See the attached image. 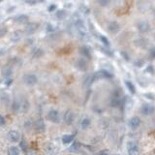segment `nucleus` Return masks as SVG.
Masks as SVG:
<instances>
[{
  "label": "nucleus",
  "mask_w": 155,
  "mask_h": 155,
  "mask_svg": "<svg viewBox=\"0 0 155 155\" xmlns=\"http://www.w3.org/2000/svg\"><path fill=\"white\" fill-rule=\"evenodd\" d=\"M94 78L98 79V80H111L113 78V75L111 72H109L108 70H99L98 72H96L94 74Z\"/></svg>",
  "instance_id": "f257e3e1"
},
{
  "label": "nucleus",
  "mask_w": 155,
  "mask_h": 155,
  "mask_svg": "<svg viewBox=\"0 0 155 155\" xmlns=\"http://www.w3.org/2000/svg\"><path fill=\"white\" fill-rule=\"evenodd\" d=\"M127 153L128 155H139L140 153V147L134 142H129L127 144Z\"/></svg>",
  "instance_id": "f03ea898"
},
{
  "label": "nucleus",
  "mask_w": 155,
  "mask_h": 155,
  "mask_svg": "<svg viewBox=\"0 0 155 155\" xmlns=\"http://www.w3.org/2000/svg\"><path fill=\"white\" fill-rule=\"evenodd\" d=\"M23 82L26 85L28 86H33L35 85L38 82V78L36 75H33V74H27L23 77Z\"/></svg>",
  "instance_id": "7ed1b4c3"
},
{
  "label": "nucleus",
  "mask_w": 155,
  "mask_h": 155,
  "mask_svg": "<svg viewBox=\"0 0 155 155\" xmlns=\"http://www.w3.org/2000/svg\"><path fill=\"white\" fill-rule=\"evenodd\" d=\"M142 124V120L141 118L138 117V116H133L132 118L129 119L128 121V126L129 128L132 129V130H136L138 129Z\"/></svg>",
  "instance_id": "20e7f679"
},
{
  "label": "nucleus",
  "mask_w": 155,
  "mask_h": 155,
  "mask_svg": "<svg viewBox=\"0 0 155 155\" xmlns=\"http://www.w3.org/2000/svg\"><path fill=\"white\" fill-rule=\"evenodd\" d=\"M63 120H64V122L67 124V125H72L73 122L75 121V113H74V111H72L71 110H68L64 113Z\"/></svg>",
  "instance_id": "39448f33"
},
{
  "label": "nucleus",
  "mask_w": 155,
  "mask_h": 155,
  "mask_svg": "<svg viewBox=\"0 0 155 155\" xmlns=\"http://www.w3.org/2000/svg\"><path fill=\"white\" fill-rule=\"evenodd\" d=\"M7 137H8L9 141L12 143H17V142L21 141V134L17 130H11L7 135Z\"/></svg>",
  "instance_id": "423d86ee"
},
{
  "label": "nucleus",
  "mask_w": 155,
  "mask_h": 155,
  "mask_svg": "<svg viewBox=\"0 0 155 155\" xmlns=\"http://www.w3.org/2000/svg\"><path fill=\"white\" fill-rule=\"evenodd\" d=\"M155 111V108L152 105H149V104H144L141 107V113L144 115H150V114L154 113Z\"/></svg>",
  "instance_id": "0eeeda50"
},
{
  "label": "nucleus",
  "mask_w": 155,
  "mask_h": 155,
  "mask_svg": "<svg viewBox=\"0 0 155 155\" xmlns=\"http://www.w3.org/2000/svg\"><path fill=\"white\" fill-rule=\"evenodd\" d=\"M33 128H34L35 131L39 132V133H42V132H45L46 130V124L45 121L43 119H37L34 123H33Z\"/></svg>",
  "instance_id": "6e6552de"
},
{
  "label": "nucleus",
  "mask_w": 155,
  "mask_h": 155,
  "mask_svg": "<svg viewBox=\"0 0 155 155\" xmlns=\"http://www.w3.org/2000/svg\"><path fill=\"white\" fill-rule=\"evenodd\" d=\"M134 44L136 47L140 48V49H146L147 46H148V41L144 37H138L134 40Z\"/></svg>",
  "instance_id": "1a4fd4ad"
},
{
  "label": "nucleus",
  "mask_w": 155,
  "mask_h": 155,
  "mask_svg": "<svg viewBox=\"0 0 155 155\" xmlns=\"http://www.w3.org/2000/svg\"><path fill=\"white\" fill-rule=\"evenodd\" d=\"M48 118L53 123H58L60 120L59 113L56 110H50L49 111V113H48Z\"/></svg>",
  "instance_id": "9d476101"
},
{
  "label": "nucleus",
  "mask_w": 155,
  "mask_h": 155,
  "mask_svg": "<svg viewBox=\"0 0 155 155\" xmlns=\"http://www.w3.org/2000/svg\"><path fill=\"white\" fill-rule=\"evenodd\" d=\"M75 65L78 70L83 71V72H85V71L87 70V67H88L87 62H86V60L83 59V58H79V59L76 60Z\"/></svg>",
  "instance_id": "9b49d317"
},
{
  "label": "nucleus",
  "mask_w": 155,
  "mask_h": 155,
  "mask_svg": "<svg viewBox=\"0 0 155 155\" xmlns=\"http://www.w3.org/2000/svg\"><path fill=\"white\" fill-rule=\"evenodd\" d=\"M119 30H120V24L117 21H111L108 24V31L111 34H116L119 32Z\"/></svg>",
  "instance_id": "f8f14e48"
},
{
  "label": "nucleus",
  "mask_w": 155,
  "mask_h": 155,
  "mask_svg": "<svg viewBox=\"0 0 155 155\" xmlns=\"http://www.w3.org/2000/svg\"><path fill=\"white\" fill-rule=\"evenodd\" d=\"M137 26H138V30L141 33H147L150 29V24L146 21H141Z\"/></svg>",
  "instance_id": "ddd939ff"
},
{
  "label": "nucleus",
  "mask_w": 155,
  "mask_h": 155,
  "mask_svg": "<svg viewBox=\"0 0 155 155\" xmlns=\"http://www.w3.org/2000/svg\"><path fill=\"white\" fill-rule=\"evenodd\" d=\"M38 28H39V23L38 22H30V23H27L24 30L27 34H33L34 32L37 31Z\"/></svg>",
  "instance_id": "4468645a"
},
{
  "label": "nucleus",
  "mask_w": 155,
  "mask_h": 155,
  "mask_svg": "<svg viewBox=\"0 0 155 155\" xmlns=\"http://www.w3.org/2000/svg\"><path fill=\"white\" fill-rule=\"evenodd\" d=\"M80 53L83 57L87 58V59H90L91 56H92V55H91V50L88 46H82V47L80 48Z\"/></svg>",
  "instance_id": "2eb2a0df"
},
{
  "label": "nucleus",
  "mask_w": 155,
  "mask_h": 155,
  "mask_svg": "<svg viewBox=\"0 0 155 155\" xmlns=\"http://www.w3.org/2000/svg\"><path fill=\"white\" fill-rule=\"evenodd\" d=\"M28 16L27 15H19L17 17H16V19H15V21L16 22L19 24H24V23H27L28 22Z\"/></svg>",
  "instance_id": "dca6fc26"
},
{
  "label": "nucleus",
  "mask_w": 155,
  "mask_h": 155,
  "mask_svg": "<svg viewBox=\"0 0 155 155\" xmlns=\"http://www.w3.org/2000/svg\"><path fill=\"white\" fill-rule=\"evenodd\" d=\"M90 125H91V120L88 117H85L80 123V127L83 130H85V129L89 128Z\"/></svg>",
  "instance_id": "f3484780"
},
{
  "label": "nucleus",
  "mask_w": 155,
  "mask_h": 155,
  "mask_svg": "<svg viewBox=\"0 0 155 155\" xmlns=\"http://www.w3.org/2000/svg\"><path fill=\"white\" fill-rule=\"evenodd\" d=\"M30 108V105H29V102L26 100V99H23V100L21 102V111L22 113H27Z\"/></svg>",
  "instance_id": "a211bd4d"
},
{
  "label": "nucleus",
  "mask_w": 155,
  "mask_h": 155,
  "mask_svg": "<svg viewBox=\"0 0 155 155\" xmlns=\"http://www.w3.org/2000/svg\"><path fill=\"white\" fill-rule=\"evenodd\" d=\"M12 74H13V70L10 66H6V67H4L3 70H2V76L7 79H9L11 77Z\"/></svg>",
  "instance_id": "6ab92c4d"
},
{
  "label": "nucleus",
  "mask_w": 155,
  "mask_h": 155,
  "mask_svg": "<svg viewBox=\"0 0 155 155\" xmlns=\"http://www.w3.org/2000/svg\"><path fill=\"white\" fill-rule=\"evenodd\" d=\"M74 138H75L74 135H69V134L64 135V136L62 137V143L64 144H69L74 141Z\"/></svg>",
  "instance_id": "aec40b11"
},
{
  "label": "nucleus",
  "mask_w": 155,
  "mask_h": 155,
  "mask_svg": "<svg viewBox=\"0 0 155 155\" xmlns=\"http://www.w3.org/2000/svg\"><path fill=\"white\" fill-rule=\"evenodd\" d=\"M121 103H122L121 99L113 97L111 99V101H110V106L111 107V108H117V107H119L121 105Z\"/></svg>",
  "instance_id": "412c9836"
},
{
  "label": "nucleus",
  "mask_w": 155,
  "mask_h": 155,
  "mask_svg": "<svg viewBox=\"0 0 155 155\" xmlns=\"http://www.w3.org/2000/svg\"><path fill=\"white\" fill-rule=\"evenodd\" d=\"M125 85L127 87V89L129 90V92L131 94H135L136 93V87H135L134 83L130 82V81H125Z\"/></svg>",
  "instance_id": "4be33fe9"
},
{
  "label": "nucleus",
  "mask_w": 155,
  "mask_h": 155,
  "mask_svg": "<svg viewBox=\"0 0 155 155\" xmlns=\"http://www.w3.org/2000/svg\"><path fill=\"white\" fill-rule=\"evenodd\" d=\"M12 109L15 113H17V111H21V102L19 100H14L12 104Z\"/></svg>",
  "instance_id": "5701e85b"
},
{
  "label": "nucleus",
  "mask_w": 155,
  "mask_h": 155,
  "mask_svg": "<svg viewBox=\"0 0 155 155\" xmlns=\"http://www.w3.org/2000/svg\"><path fill=\"white\" fill-rule=\"evenodd\" d=\"M8 155H19V148L17 146H11L8 149Z\"/></svg>",
  "instance_id": "b1692460"
},
{
  "label": "nucleus",
  "mask_w": 155,
  "mask_h": 155,
  "mask_svg": "<svg viewBox=\"0 0 155 155\" xmlns=\"http://www.w3.org/2000/svg\"><path fill=\"white\" fill-rule=\"evenodd\" d=\"M98 37H99V40H100V41L103 43L104 47H106V48L110 47L111 44H110V41L108 40V38L105 37V36H103V35H98Z\"/></svg>",
  "instance_id": "393cba45"
},
{
  "label": "nucleus",
  "mask_w": 155,
  "mask_h": 155,
  "mask_svg": "<svg viewBox=\"0 0 155 155\" xmlns=\"http://www.w3.org/2000/svg\"><path fill=\"white\" fill-rule=\"evenodd\" d=\"M66 16H67V12L65 10H59V11L56 12V19H64Z\"/></svg>",
  "instance_id": "a878e982"
},
{
  "label": "nucleus",
  "mask_w": 155,
  "mask_h": 155,
  "mask_svg": "<svg viewBox=\"0 0 155 155\" xmlns=\"http://www.w3.org/2000/svg\"><path fill=\"white\" fill-rule=\"evenodd\" d=\"M80 146H81L80 144L77 143V142H75L74 144H72V146L69 147L68 150H69L70 152H77L79 149H80Z\"/></svg>",
  "instance_id": "bb28decb"
},
{
  "label": "nucleus",
  "mask_w": 155,
  "mask_h": 155,
  "mask_svg": "<svg viewBox=\"0 0 155 155\" xmlns=\"http://www.w3.org/2000/svg\"><path fill=\"white\" fill-rule=\"evenodd\" d=\"M94 81H95V78H94L93 75L88 76V77H86V79L85 80V85L86 86H89V85H92Z\"/></svg>",
  "instance_id": "cd10ccee"
},
{
  "label": "nucleus",
  "mask_w": 155,
  "mask_h": 155,
  "mask_svg": "<svg viewBox=\"0 0 155 155\" xmlns=\"http://www.w3.org/2000/svg\"><path fill=\"white\" fill-rule=\"evenodd\" d=\"M21 33L19 31H16L12 36V41H14V42L19 41V40L21 39Z\"/></svg>",
  "instance_id": "c85d7f7f"
},
{
  "label": "nucleus",
  "mask_w": 155,
  "mask_h": 155,
  "mask_svg": "<svg viewBox=\"0 0 155 155\" xmlns=\"http://www.w3.org/2000/svg\"><path fill=\"white\" fill-rule=\"evenodd\" d=\"M135 66L138 68H142L143 66L144 65V60L143 59V58H139V59H137L136 61H135Z\"/></svg>",
  "instance_id": "c756f323"
},
{
  "label": "nucleus",
  "mask_w": 155,
  "mask_h": 155,
  "mask_svg": "<svg viewBox=\"0 0 155 155\" xmlns=\"http://www.w3.org/2000/svg\"><path fill=\"white\" fill-rule=\"evenodd\" d=\"M148 59H149V60H155V47L151 48V49L149 50Z\"/></svg>",
  "instance_id": "7c9ffc66"
},
{
  "label": "nucleus",
  "mask_w": 155,
  "mask_h": 155,
  "mask_svg": "<svg viewBox=\"0 0 155 155\" xmlns=\"http://www.w3.org/2000/svg\"><path fill=\"white\" fill-rule=\"evenodd\" d=\"M101 50L105 53V54H107L108 56H110V57H113V52H111L110 50H109V48H106V47H101Z\"/></svg>",
  "instance_id": "2f4dec72"
},
{
  "label": "nucleus",
  "mask_w": 155,
  "mask_h": 155,
  "mask_svg": "<svg viewBox=\"0 0 155 155\" xmlns=\"http://www.w3.org/2000/svg\"><path fill=\"white\" fill-rule=\"evenodd\" d=\"M43 53H44V52H43V50L41 49H37L34 52V53H33V56L34 57H40V56H42L43 55Z\"/></svg>",
  "instance_id": "473e14b6"
},
{
  "label": "nucleus",
  "mask_w": 155,
  "mask_h": 155,
  "mask_svg": "<svg viewBox=\"0 0 155 155\" xmlns=\"http://www.w3.org/2000/svg\"><path fill=\"white\" fill-rule=\"evenodd\" d=\"M19 147H21L23 151H25L27 149V143L25 142V140H22V141H21V143H19Z\"/></svg>",
  "instance_id": "72a5a7b5"
},
{
  "label": "nucleus",
  "mask_w": 155,
  "mask_h": 155,
  "mask_svg": "<svg viewBox=\"0 0 155 155\" xmlns=\"http://www.w3.org/2000/svg\"><path fill=\"white\" fill-rule=\"evenodd\" d=\"M113 97L114 98H118V99H120V96L122 95V91H121L120 89H116V90H114L113 91Z\"/></svg>",
  "instance_id": "f704fd0d"
},
{
  "label": "nucleus",
  "mask_w": 155,
  "mask_h": 155,
  "mask_svg": "<svg viewBox=\"0 0 155 155\" xmlns=\"http://www.w3.org/2000/svg\"><path fill=\"white\" fill-rule=\"evenodd\" d=\"M146 73H149V74H154V67L152 65H148L147 67L146 68Z\"/></svg>",
  "instance_id": "c9c22d12"
},
{
  "label": "nucleus",
  "mask_w": 155,
  "mask_h": 155,
  "mask_svg": "<svg viewBox=\"0 0 155 155\" xmlns=\"http://www.w3.org/2000/svg\"><path fill=\"white\" fill-rule=\"evenodd\" d=\"M121 56H122L126 61H129V60H130V56H129V54L126 52H121Z\"/></svg>",
  "instance_id": "e433bc0d"
},
{
  "label": "nucleus",
  "mask_w": 155,
  "mask_h": 155,
  "mask_svg": "<svg viewBox=\"0 0 155 155\" xmlns=\"http://www.w3.org/2000/svg\"><path fill=\"white\" fill-rule=\"evenodd\" d=\"M6 124V119L2 114H0V126H4Z\"/></svg>",
  "instance_id": "4c0bfd02"
},
{
  "label": "nucleus",
  "mask_w": 155,
  "mask_h": 155,
  "mask_svg": "<svg viewBox=\"0 0 155 155\" xmlns=\"http://www.w3.org/2000/svg\"><path fill=\"white\" fill-rule=\"evenodd\" d=\"M56 5H54V4H52V5H50L49 6V8H48V11L49 12H53V11H55L56 10Z\"/></svg>",
  "instance_id": "58836bf2"
},
{
  "label": "nucleus",
  "mask_w": 155,
  "mask_h": 155,
  "mask_svg": "<svg viewBox=\"0 0 155 155\" xmlns=\"http://www.w3.org/2000/svg\"><path fill=\"white\" fill-rule=\"evenodd\" d=\"M7 33V29L6 28H0V38L4 37Z\"/></svg>",
  "instance_id": "ea45409f"
},
{
  "label": "nucleus",
  "mask_w": 155,
  "mask_h": 155,
  "mask_svg": "<svg viewBox=\"0 0 155 155\" xmlns=\"http://www.w3.org/2000/svg\"><path fill=\"white\" fill-rule=\"evenodd\" d=\"M98 4L101 5V6H107V5L110 4V1L107 0V1H98Z\"/></svg>",
  "instance_id": "a19ab883"
},
{
  "label": "nucleus",
  "mask_w": 155,
  "mask_h": 155,
  "mask_svg": "<svg viewBox=\"0 0 155 155\" xmlns=\"http://www.w3.org/2000/svg\"><path fill=\"white\" fill-rule=\"evenodd\" d=\"M146 98H149L150 100H152V99H155V96H153V95H151V94H149V93H147V94H146Z\"/></svg>",
  "instance_id": "79ce46f5"
},
{
  "label": "nucleus",
  "mask_w": 155,
  "mask_h": 155,
  "mask_svg": "<svg viewBox=\"0 0 155 155\" xmlns=\"http://www.w3.org/2000/svg\"><path fill=\"white\" fill-rule=\"evenodd\" d=\"M47 30H48V32H52V31H53V28H52V26L50 24H49L47 26Z\"/></svg>",
  "instance_id": "37998d69"
},
{
  "label": "nucleus",
  "mask_w": 155,
  "mask_h": 155,
  "mask_svg": "<svg viewBox=\"0 0 155 155\" xmlns=\"http://www.w3.org/2000/svg\"><path fill=\"white\" fill-rule=\"evenodd\" d=\"M99 155H109V153L107 151H103V152H101V153L99 154Z\"/></svg>",
  "instance_id": "c03bdc74"
},
{
  "label": "nucleus",
  "mask_w": 155,
  "mask_h": 155,
  "mask_svg": "<svg viewBox=\"0 0 155 155\" xmlns=\"http://www.w3.org/2000/svg\"><path fill=\"white\" fill-rule=\"evenodd\" d=\"M153 15H154V17H155V8L153 9Z\"/></svg>",
  "instance_id": "a18cd8bd"
},
{
  "label": "nucleus",
  "mask_w": 155,
  "mask_h": 155,
  "mask_svg": "<svg viewBox=\"0 0 155 155\" xmlns=\"http://www.w3.org/2000/svg\"><path fill=\"white\" fill-rule=\"evenodd\" d=\"M154 38H155V36H154Z\"/></svg>",
  "instance_id": "49530a36"
}]
</instances>
